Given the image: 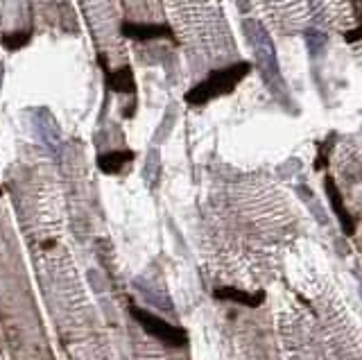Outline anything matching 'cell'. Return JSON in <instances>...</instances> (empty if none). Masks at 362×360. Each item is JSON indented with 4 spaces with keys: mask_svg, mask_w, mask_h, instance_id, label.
<instances>
[{
    "mask_svg": "<svg viewBox=\"0 0 362 360\" xmlns=\"http://www.w3.org/2000/svg\"><path fill=\"white\" fill-rule=\"evenodd\" d=\"M249 71H252L249 62H238L227 68H220V71H213L204 82H200L195 89L186 93V102L188 105H206L213 98L231 93L249 75Z\"/></svg>",
    "mask_w": 362,
    "mask_h": 360,
    "instance_id": "6da1fadb",
    "label": "cell"
},
{
    "mask_svg": "<svg viewBox=\"0 0 362 360\" xmlns=\"http://www.w3.org/2000/svg\"><path fill=\"white\" fill-rule=\"evenodd\" d=\"M129 311H132V315L136 317V322H139L141 327L150 333V336L161 340L163 345H168V347H184L186 342H188V336H186L184 329L172 327L170 322L161 320V317H157L154 313L143 311V308H139V306H132Z\"/></svg>",
    "mask_w": 362,
    "mask_h": 360,
    "instance_id": "7a4b0ae2",
    "label": "cell"
},
{
    "mask_svg": "<svg viewBox=\"0 0 362 360\" xmlns=\"http://www.w3.org/2000/svg\"><path fill=\"white\" fill-rule=\"evenodd\" d=\"M120 32L125 34L127 39L136 41H152V39H175V34L163 23H123Z\"/></svg>",
    "mask_w": 362,
    "mask_h": 360,
    "instance_id": "3957f363",
    "label": "cell"
},
{
    "mask_svg": "<svg viewBox=\"0 0 362 360\" xmlns=\"http://www.w3.org/2000/svg\"><path fill=\"white\" fill-rule=\"evenodd\" d=\"M326 193H329V200H331V207H333V211H335V216L340 218V225H342V229H344V234L353 236V234H356V222H353L351 213H349L347 209H344L342 195H340L338 188H335V182H333L331 177H326Z\"/></svg>",
    "mask_w": 362,
    "mask_h": 360,
    "instance_id": "277c9868",
    "label": "cell"
},
{
    "mask_svg": "<svg viewBox=\"0 0 362 360\" xmlns=\"http://www.w3.org/2000/svg\"><path fill=\"white\" fill-rule=\"evenodd\" d=\"M129 161H134V152L132 150H116V152H107V154H100L98 159V166L102 173H120Z\"/></svg>",
    "mask_w": 362,
    "mask_h": 360,
    "instance_id": "5b68a950",
    "label": "cell"
},
{
    "mask_svg": "<svg viewBox=\"0 0 362 360\" xmlns=\"http://www.w3.org/2000/svg\"><path fill=\"white\" fill-rule=\"evenodd\" d=\"M215 297H218V299H231V302H238V304H243V306L258 308V306L263 304L265 293L249 295V293H245V290H238V288H218V290H215Z\"/></svg>",
    "mask_w": 362,
    "mask_h": 360,
    "instance_id": "8992f818",
    "label": "cell"
},
{
    "mask_svg": "<svg viewBox=\"0 0 362 360\" xmlns=\"http://www.w3.org/2000/svg\"><path fill=\"white\" fill-rule=\"evenodd\" d=\"M107 87L116 93H134V75L132 68H118L114 73H107Z\"/></svg>",
    "mask_w": 362,
    "mask_h": 360,
    "instance_id": "52a82bcc",
    "label": "cell"
},
{
    "mask_svg": "<svg viewBox=\"0 0 362 360\" xmlns=\"http://www.w3.org/2000/svg\"><path fill=\"white\" fill-rule=\"evenodd\" d=\"M30 41V32H14V34H5L3 37V46L7 50H19Z\"/></svg>",
    "mask_w": 362,
    "mask_h": 360,
    "instance_id": "ba28073f",
    "label": "cell"
},
{
    "mask_svg": "<svg viewBox=\"0 0 362 360\" xmlns=\"http://www.w3.org/2000/svg\"><path fill=\"white\" fill-rule=\"evenodd\" d=\"M0 77H3V75H0Z\"/></svg>",
    "mask_w": 362,
    "mask_h": 360,
    "instance_id": "9c48e42d",
    "label": "cell"
}]
</instances>
